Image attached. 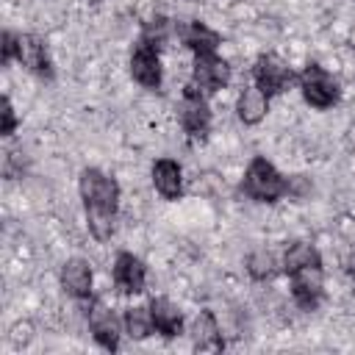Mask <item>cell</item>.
Segmentation results:
<instances>
[{
	"mask_svg": "<svg viewBox=\"0 0 355 355\" xmlns=\"http://www.w3.org/2000/svg\"><path fill=\"white\" fill-rule=\"evenodd\" d=\"M347 269H349V275L355 277V247H352L349 255H347Z\"/></svg>",
	"mask_w": 355,
	"mask_h": 355,
	"instance_id": "26",
	"label": "cell"
},
{
	"mask_svg": "<svg viewBox=\"0 0 355 355\" xmlns=\"http://www.w3.org/2000/svg\"><path fill=\"white\" fill-rule=\"evenodd\" d=\"M244 186L247 191L255 197V200H275L283 194V178L277 175V169L263 161V158H255L247 169V178H244Z\"/></svg>",
	"mask_w": 355,
	"mask_h": 355,
	"instance_id": "1",
	"label": "cell"
},
{
	"mask_svg": "<svg viewBox=\"0 0 355 355\" xmlns=\"http://www.w3.org/2000/svg\"><path fill=\"white\" fill-rule=\"evenodd\" d=\"M80 194L86 200V208L94 205V208H108L114 211L116 208V197H119V189L111 178H105L103 172L97 169H86L80 175Z\"/></svg>",
	"mask_w": 355,
	"mask_h": 355,
	"instance_id": "2",
	"label": "cell"
},
{
	"mask_svg": "<svg viewBox=\"0 0 355 355\" xmlns=\"http://www.w3.org/2000/svg\"><path fill=\"white\" fill-rule=\"evenodd\" d=\"M352 42H355V31H352Z\"/></svg>",
	"mask_w": 355,
	"mask_h": 355,
	"instance_id": "27",
	"label": "cell"
},
{
	"mask_svg": "<svg viewBox=\"0 0 355 355\" xmlns=\"http://www.w3.org/2000/svg\"><path fill=\"white\" fill-rule=\"evenodd\" d=\"M150 313H153V324H155L164 336H178V333H180V311H178L169 300H164V297L153 300Z\"/></svg>",
	"mask_w": 355,
	"mask_h": 355,
	"instance_id": "15",
	"label": "cell"
},
{
	"mask_svg": "<svg viewBox=\"0 0 355 355\" xmlns=\"http://www.w3.org/2000/svg\"><path fill=\"white\" fill-rule=\"evenodd\" d=\"M153 183H155V189H158L166 200H175V197L180 194V186H183V180H180V166H178L175 161H169V158L155 161V166H153Z\"/></svg>",
	"mask_w": 355,
	"mask_h": 355,
	"instance_id": "12",
	"label": "cell"
},
{
	"mask_svg": "<svg viewBox=\"0 0 355 355\" xmlns=\"http://www.w3.org/2000/svg\"><path fill=\"white\" fill-rule=\"evenodd\" d=\"M180 122L191 136H205L208 122H211V111H208V105H205V100L200 97L197 89L186 92L183 105H180Z\"/></svg>",
	"mask_w": 355,
	"mask_h": 355,
	"instance_id": "6",
	"label": "cell"
},
{
	"mask_svg": "<svg viewBox=\"0 0 355 355\" xmlns=\"http://www.w3.org/2000/svg\"><path fill=\"white\" fill-rule=\"evenodd\" d=\"M86 216H89V230L94 233V239H100V241L111 239V233H114V211L89 205L86 208Z\"/></svg>",
	"mask_w": 355,
	"mask_h": 355,
	"instance_id": "18",
	"label": "cell"
},
{
	"mask_svg": "<svg viewBox=\"0 0 355 355\" xmlns=\"http://www.w3.org/2000/svg\"><path fill=\"white\" fill-rule=\"evenodd\" d=\"M239 116L247 122V125H255L266 116V92L258 89V86H250L241 92L239 97Z\"/></svg>",
	"mask_w": 355,
	"mask_h": 355,
	"instance_id": "14",
	"label": "cell"
},
{
	"mask_svg": "<svg viewBox=\"0 0 355 355\" xmlns=\"http://www.w3.org/2000/svg\"><path fill=\"white\" fill-rule=\"evenodd\" d=\"M17 55L25 67H31L39 75H50V61H47V50L36 36H19L17 39Z\"/></svg>",
	"mask_w": 355,
	"mask_h": 355,
	"instance_id": "11",
	"label": "cell"
},
{
	"mask_svg": "<svg viewBox=\"0 0 355 355\" xmlns=\"http://www.w3.org/2000/svg\"><path fill=\"white\" fill-rule=\"evenodd\" d=\"M114 280L125 294H139L144 288V266L130 252H122L114 263Z\"/></svg>",
	"mask_w": 355,
	"mask_h": 355,
	"instance_id": "9",
	"label": "cell"
},
{
	"mask_svg": "<svg viewBox=\"0 0 355 355\" xmlns=\"http://www.w3.org/2000/svg\"><path fill=\"white\" fill-rule=\"evenodd\" d=\"M311 263H319V252H316L311 244L297 241V244L288 247V252H286V269H288V272H297V269L311 266Z\"/></svg>",
	"mask_w": 355,
	"mask_h": 355,
	"instance_id": "19",
	"label": "cell"
},
{
	"mask_svg": "<svg viewBox=\"0 0 355 355\" xmlns=\"http://www.w3.org/2000/svg\"><path fill=\"white\" fill-rule=\"evenodd\" d=\"M125 327H128V333L133 338H144L150 333V327H153V313L147 308H130L125 313Z\"/></svg>",
	"mask_w": 355,
	"mask_h": 355,
	"instance_id": "20",
	"label": "cell"
},
{
	"mask_svg": "<svg viewBox=\"0 0 355 355\" xmlns=\"http://www.w3.org/2000/svg\"><path fill=\"white\" fill-rule=\"evenodd\" d=\"M3 133L8 136V133H14V108H11V103L8 100H3Z\"/></svg>",
	"mask_w": 355,
	"mask_h": 355,
	"instance_id": "23",
	"label": "cell"
},
{
	"mask_svg": "<svg viewBox=\"0 0 355 355\" xmlns=\"http://www.w3.org/2000/svg\"><path fill=\"white\" fill-rule=\"evenodd\" d=\"M130 72H133V78H136L141 86H147V89H155V86L161 83V64H158V55H155L153 44L141 42V44L136 47V53H133V58H130Z\"/></svg>",
	"mask_w": 355,
	"mask_h": 355,
	"instance_id": "8",
	"label": "cell"
},
{
	"mask_svg": "<svg viewBox=\"0 0 355 355\" xmlns=\"http://www.w3.org/2000/svg\"><path fill=\"white\" fill-rule=\"evenodd\" d=\"M194 344H197V349H219L222 347L219 327L211 313H200L194 319Z\"/></svg>",
	"mask_w": 355,
	"mask_h": 355,
	"instance_id": "17",
	"label": "cell"
},
{
	"mask_svg": "<svg viewBox=\"0 0 355 355\" xmlns=\"http://www.w3.org/2000/svg\"><path fill=\"white\" fill-rule=\"evenodd\" d=\"M61 280H64V286L72 297H86L89 288H92V269L83 258H72V261L64 263Z\"/></svg>",
	"mask_w": 355,
	"mask_h": 355,
	"instance_id": "13",
	"label": "cell"
},
{
	"mask_svg": "<svg viewBox=\"0 0 355 355\" xmlns=\"http://www.w3.org/2000/svg\"><path fill=\"white\" fill-rule=\"evenodd\" d=\"M89 327H92L94 338H97L105 349H116L119 333H116V319H114V313H111L108 308L94 305V308L89 311Z\"/></svg>",
	"mask_w": 355,
	"mask_h": 355,
	"instance_id": "10",
	"label": "cell"
},
{
	"mask_svg": "<svg viewBox=\"0 0 355 355\" xmlns=\"http://www.w3.org/2000/svg\"><path fill=\"white\" fill-rule=\"evenodd\" d=\"M230 72H227V64L222 58H216L214 53H202L197 55L194 61V83L205 92H216L227 83Z\"/></svg>",
	"mask_w": 355,
	"mask_h": 355,
	"instance_id": "5",
	"label": "cell"
},
{
	"mask_svg": "<svg viewBox=\"0 0 355 355\" xmlns=\"http://www.w3.org/2000/svg\"><path fill=\"white\" fill-rule=\"evenodd\" d=\"M255 80H258V89H263L266 94H275L291 83V69L277 55H261L255 64Z\"/></svg>",
	"mask_w": 355,
	"mask_h": 355,
	"instance_id": "4",
	"label": "cell"
},
{
	"mask_svg": "<svg viewBox=\"0 0 355 355\" xmlns=\"http://www.w3.org/2000/svg\"><path fill=\"white\" fill-rule=\"evenodd\" d=\"M247 269L255 280H266L275 275V255L266 252V250H255L250 258H247Z\"/></svg>",
	"mask_w": 355,
	"mask_h": 355,
	"instance_id": "21",
	"label": "cell"
},
{
	"mask_svg": "<svg viewBox=\"0 0 355 355\" xmlns=\"http://www.w3.org/2000/svg\"><path fill=\"white\" fill-rule=\"evenodd\" d=\"M166 33H169V22L158 17V19L147 22V31H144V42H147V44H153V47H158V44L166 39Z\"/></svg>",
	"mask_w": 355,
	"mask_h": 355,
	"instance_id": "22",
	"label": "cell"
},
{
	"mask_svg": "<svg viewBox=\"0 0 355 355\" xmlns=\"http://www.w3.org/2000/svg\"><path fill=\"white\" fill-rule=\"evenodd\" d=\"M11 341H14L17 347H19L22 341H28V327H22V324H17V327H14V333H11Z\"/></svg>",
	"mask_w": 355,
	"mask_h": 355,
	"instance_id": "25",
	"label": "cell"
},
{
	"mask_svg": "<svg viewBox=\"0 0 355 355\" xmlns=\"http://www.w3.org/2000/svg\"><path fill=\"white\" fill-rule=\"evenodd\" d=\"M291 275H294L291 286H294L297 302H300L302 308H313V305L319 302V297H322V269H319V263L302 266V269H297V272H291Z\"/></svg>",
	"mask_w": 355,
	"mask_h": 355,
	"instance_id": "7",
	"label": "cell"
},
{
	"mask_svg": "<svg viewBox=\"0 0 355 355\" xmlns=\"http://www.w3.org/2000/svg\"><path fill=\"white\" fill-rule=\"evenodd\" d=\"M183 39H186V44H189L191 50H197V55H202V53H214L216 44H219V36H216L211 28L200 25V22H191V25L183 31Z\"/></svg>",
	"mask_w": 355,
	"mask_h": 355,
	"instance_id": "16",
	"label": "cell"
},
{
	"mask_svg": "<svg viewBox=\"0 0 355 355\" xmlns=\"http://www.w3.org/2000/svg\"><path fill=\"white\" fill-rule=\"evenodd\" d=\"M14 53H17V39L11 33H3V58L8 61Z\"/></svg>",
	"mask_w": 355,
	"mask_h": 355,
	"instance_id": "24",
	"label": "cell"
},
{
	"mask_svg": "<svg viewBox=\"0 0 355 355\" xmlns=\"http://www.w3.org/2000/svg\"><path fill=\"white\" fill-rule=\"evenodd\" d=\"M300 83H302L305 100H308L311 105H316V108H327V105H333L336 97H338L336 80H333L322 67H308V69L302 72Z\"/></svg>",
	"mask_w": 355,
	"mask_h": 355,
	"instance_id": "3",
	"label": "cell"
}]
</instances>
